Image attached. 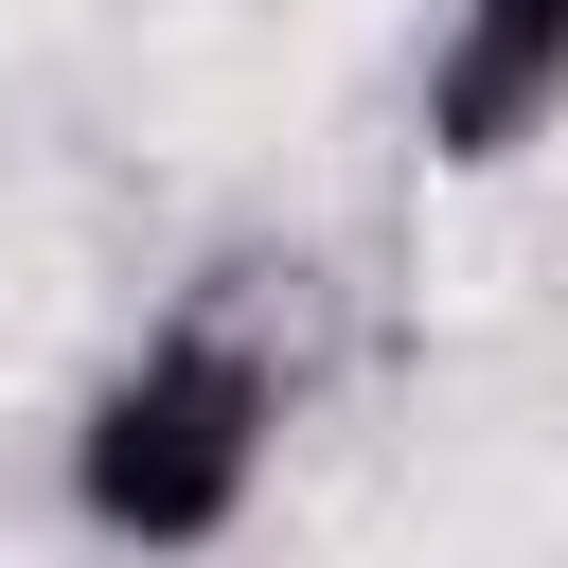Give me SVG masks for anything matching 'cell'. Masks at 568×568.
<instances>
[{
    "label": "cell",
    "mask_w": 568,
    "mask_h": 568,
    "mask_svg": "<svg viewBox=\"0 0 568 568\" xmlns=\"http://www.w3.org/2000/svg\"><path fill=\"white\" fill-rule=\"evenodd\" d=\"M266 462H284V337H266L231 284H195V302H178L142 355H106L89 408H71V515H89L106 550H213V532H248Z\"/></svg>",
    "instance_id": "6da1fadb"
},
{
    "label": "cell",
    "mask_w": 568,
    "mask_h": 568,
    "mask_svg": "<svg viewBox=\"0 0 568 568\" xmlns=\"http://www.w3.org/2000/svg\"><path fill=\"white\" fill-rule=\"evenodd\" d=\"M408 124L444 178H515L568 142V0H444L408 53Z\"/></svg>",
    "instance_id": "7a4b0ae2"
}]
</instances>
